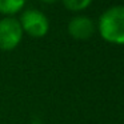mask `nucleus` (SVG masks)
Returning a JSON list of instances; mask_svg holds the SVG:
<instances>
[{
  "label": "nucleus",
  "instance_id": "f257e3e1",
  "mask_svg": "<svg viewBox=\"0 0 124 124\" xmlns=\"http://www.w3.org/2000/svg\"><path fill=\"white\" fill-rule=\"evenodd\" d=\"M99 31L104 40L113 44H124V6L108 8L100 16Z\"/></svg>",
  "mask_w": 124,
  "mask_h": 124
},
{
  "label": "nucleus",
  "instance_id": "f03ea898",
  "mask_svg": "<svg viewBox=\"0 0 124 124\" xmlns=\"http://www.w3.org/2000/svg\"><path fill=\"white\" fill-rule=\"evenodd\" d=\"M23 38V28L20 22L14 17H4L0 20V49L11 51L19 46Z\"/></svg>",
  "mask_w": 124,
  "mask_h": 124
},
{
  "label": "nucleus",
  "instance_id": "7ed1b4c3",
  "mask_svg": "<svg viewBox=\"0 0 124 124\" xmlns=\"http://www.w3.org/2000/svg\"><path fill=\"white\" fill-rule=\"evenodd\" d=\"M20 25L23 31L33 38H41L48 32V19L43 12L38 9H27L20 17Z\"/></svg>",
  "mask_w": 124,
  "mask_h": 124
},
{
  "label": "nucleus",
  "instance_id": "20e7f679",
  "mask_svg": "<svg viewBox=\"0 0 124 124\" xmlns=\"http://www.w3.org/2000/svg\"><path fill=\"white\" fill-rule=\"evenodd\" d=\"M68 32L73 39L85 40L89 39L95 32V24L87 16H76L68 24Z\"/></svg>",
  "mask_w": 124,
  "mask_h": 124
},
{
  "label": "nucleus",
  "instance_id": "39448f33",
  "mask_svg": "<svg viewBox=\"0 0 124 124\" xmlns=\"http://www.w3.org/2000/svg\"><path fill=\"white\" fill-rule=\"evenodd\" d=\"M25 0H0V12L6 15H12L20 11Z\"/></svg>",
  "mask_w": 124,
  "mask_h": 124
},
{
  "label": "nucleus",
  "instance_id": "423d86ee",
  "mask_svg": "<svg viewBox=\"0 0 124 124\" xmlns=\"http://www.w3.org/2000/svg\"><path fill=\"white\" fill-rule=\"evenodd\" d=\"M92 0H63L64 6L71 11H81L91 4Z\"/></svg>",
  "mask_w": 124,
  "mask_h": 124
},
{
  "label": "nucleus",
  "instance_id": "0eeeda50",
  "mask_svg": "<svg viewBox=\"0 0 124 124\" xmlns=\"http://www.w3.org/2000/svg\"><path fill=\"white\" fill-rule=\"evenodd\" d=\"M41 1H44V3H54L56 0H41Z\"/></svg>",
  "mask_w": 124,
  "mask_h": 124
}]
</instances>
